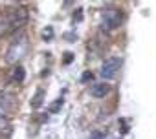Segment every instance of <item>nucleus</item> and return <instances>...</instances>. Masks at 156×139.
I'll list each match as a JSON object with an SVG mask.
<instances>
[{"mask_svg": "<svg viewBox=\"0 0 156 139\" xmlns=\"http://www.w3.org/2000/svg\"><path fill=\"white\" fill-rule=\"evenodd\" d=\"M42 103H44V90H37V93L33 95L30 104H31V108H41Z\"/></svg>", "mask_w": 156, "mask_h": 139, "instance_id": "0eeeda50", "label": "nucleus"}, {"mask_svg": "<svg viewBox=\"0 0 156 139\" xmlns=\"http://www.w3.org/2000/svg\"><path fill=\"white\" fill-rule=\"evenodd\" d=\"M62 103H64L62 99H57L55 103H51V104L48 106V112H50V114H55V112H59V108L62 106Z\"/></svg>", "mask_w": 156, "mask_h": 139, "instance_id": "1a4fd4ad", "label": "nucleus"}, {"mask_svg": "<svg viewBox=\"0 0 156 139\" xmlns=\"http://www.w3.org/2000/svg\"><path fill=\"white\" fill-rule=\"evenodd\" d=\"M24 77H26L24 68H22V66H15V70H13V79H15L17 83H22V81H24Z\"/></svg>", "mask_w": 156, "mask_h": 139, "instance_id": "6e6552de", "label": "nucleus"}, {"mask_svg": "<svg viewBox=\"0 0 156 139\" xmlns=\"http://www.w3.org/2000/svg\"><path fill=\"white\" fill-rule=\"evenodd\" d=\"M90 137H105V134H103V132H92Z\"/></svg>", "mask_w": 156, "mask_h": 139, "instance_id": "2eb2a0df", "label": "nucleus"}, {"mask_svg": "<svg viewBox=\"0 0 156 139\" xmlns=\"http://www.w3.org/2000/svg\"><path fill=\"white\" fill-rule=\"evenodd\" d=\"M11 134V121L8 117V114L0 112V137L2 135H9Z\"/></svg>", "mask_w": 156, "mask_h": 139, "instance_id": "423d86ee", "label": "nucleus"}, {"mask_svg": "<svg viewBox=\"0 0 156 139\" xmlns=\"http://www.w3.org/2000/svg\"><path fill=\"white\" fill-rule=\"evenodd\" d=\"M70 2H72V0H64V4H70Z\"/></svg>", "mask_w": 156, "mask_h": 139, "instance_id": "dca6fc26", "label": "nucleus"}, {"mask_svg": "<svg viewBox=\"0 0 156 139\" xmlns=\"http://www.w3.org/2000/svg\"><path fill=\"white\" fill-rule=\"evenodd\" d=\"M123 22V11L118 8H108L103 11V28L105 29H116Z\"/></svg>", "mask_w": 156, "mask_h": 139, "instance_id": "7ed1b4c3", "label": "nucleus"}, {"mask_svg": "<svg viewBox=\"0 0 156 139\" xmlns=\"http://www.w3.org/2000/svg\"><path fill=\"white\" fill-rule=\"evenodd\" d=\"M81 79H83V83H88V81H92V79H94V73H92V72H87V73H83V77H81Z\"/></svg>", "mask_w": 156, "mask_h": 139, "instance_id": "f8f14e48", "label": "nucleus"}, {"mask_svg": "<svg viewBox=\"0 0 156 139\" xmlns=\"http://www.w3.org/2000/svg\"><path fill=\"white\" fill-rule=\"evenodd\" d=\"M28 44H30V42H28V35H26V33H19V35L11 40L8 51H6V62H8V64H17V62L26 55Z\"/></svg>", "mask_w": 156, "mask_h": 139, "instance_id": "f03ea898", "label": "nucleus"}, {"mask_svg": "<svg viewBox=\"0 0 156 139\" xmlns=\"http://www.w3.org/2000/svg\"><path fill=\"white\" fill-rule=\"evenodd\" d=\"M72 60H73V53H70V51L64 53V64H70Z\"/></svg>", "mask_w": 156, "mask_h": 139, "instance_id": "ddd939ff", "label": "nucleus"}, {"mask_svg": "<svg viewBox=\"0 0 156 139\" xmlns=\"http://www.w3.org/2000/svg\"><path fill=\"white\" fill-rule=\"evenodd\" d=\"M108 92H110V84H107V83H98V84H94L92 90H90L92 97H96V99H103Z\"/></svg>", "mask_w": 156, "mask_h": 139, "instance_id": "39448f33", "label": "nucleus"}, {"mask_svg": "<svg viewBox=\"0 0 156 139\" xmlns=\"http://www.w3.org/2000/svg\"><path fill=\"white\" fill-rule=\"evenodd\" d=\"M119 68H121V60H119L118 57H108V59L103 62V66H101V77H103L105 81L114 79V77L118 75V72H119Z\"/></svg>", "mask_w": 156, "mask_h": 139, "instance_id": "20e7f679", "label": "nucleus"}, {"mask_svg": "<svg viewBox=\"0 0 156 139\" xmlns=\"http://www.w3.org/2000/svg\"><path fill=\"white\" fill-rule=\"evenodd\" d=\"M119 123H121V132H123V134H127V132H129V126H127V123H125L123 119H121Z\"/></svg>", "mask_w": 156, "mask_h": 139, "instance_id": "4468645a", "label": "nucleus"}, {"mask_svg": "<svg viewBox=\"0 0 156 139\" xmlns=\"http://www.w3.org/2000/svg\"><path fill=\"white\" fill-rule=\"evenodd\" d=\"M83 20V9L79 8V9H75V13H73V22H81Z\"/></svg>", "mask_w": 156, "mask_h": 139, "instance_id": "9b49d317", "label": "nucleus"}, {"mask_svg": "<svg viewBox=\"0 0 156 139\" xmlns=\"http://www.w3.org/2000/svg\"><path fill=\"white\" fill-rule=\"evenodd\" d=\"M42 39H44L46 42H50V40L53 39V28H51V26H48V28L42 31Z\"/></svg>", "mask_w": 156, "mask_h": 139, "instance_id": "9d476101", "label": "nucleus"}, {"mask_svg": "<svg viewBox=\"0 0 156 139\" xmlns=\"http://www.w3.org/2000/svg\"><path fill=\"white\" fill-rule=\"evenodd\" d=\"M30 15L26 8H11L6 13L0 15V37L9 35V33H17L19 29H22L28 22Z\"/></svg>", "mask_w": 156, "mask_h": 139, "instance_id": "f257e3e1", "label": "nucleus"}]
</instances>
